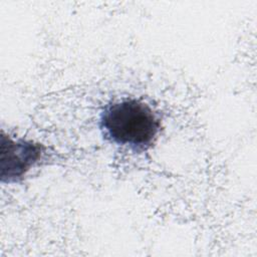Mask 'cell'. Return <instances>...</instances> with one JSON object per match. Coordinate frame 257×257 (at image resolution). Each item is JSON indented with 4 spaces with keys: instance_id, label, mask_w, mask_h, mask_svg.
Masks as SVG:
<instances>
[{
    "instance_id": "obj_1",
    "label": "cell",
    "mask_w": 257,
    "mask_h": 257,
    "mask_svg": "<svg viewBox=\"0 0 257 257\" xmlns=\"http://www.w3.org/2000/svg\"><path fill=\"white\" fill-rule=\"evenodd\" d=\"M161 127L160 119L146 102L125 98L106 105L100 115V128L110 142L134 151L148 149Z\"/></svg>"
},
{
    "instance_id": "obj_2",
    "label": "cell",
    "mask_w": 257,
    "mask_h": 257,
    "mask_svg": "<svg viewBox=\"0 0 257 257\" xmlns=\"http://www.w3.org/2000/svg\"><path fill=\"white\" fill-rule=\"evenodd\" d=\"M5 139L7 145L2 141L1 176L8 183L17 182L41 159L43 148L32 141Z\"/></svg>"
}]
</instances>
